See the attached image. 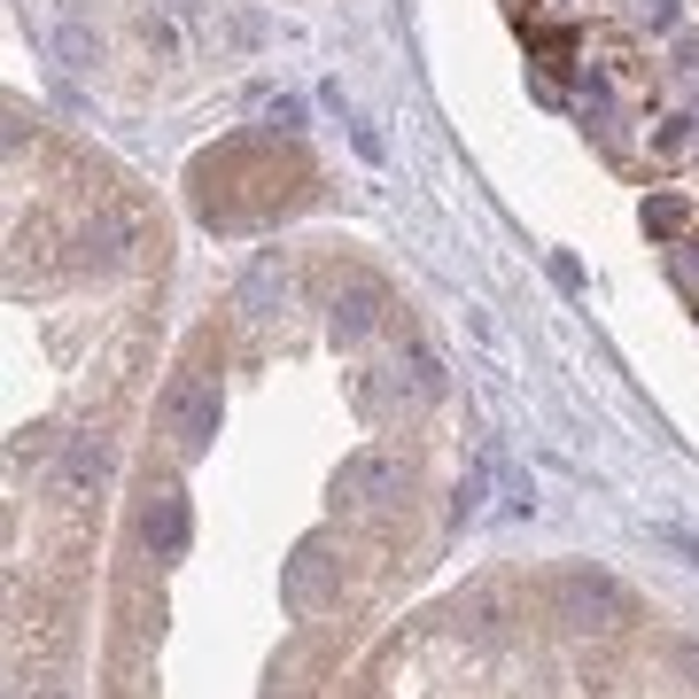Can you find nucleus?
<instances>
[{
	"label": "nucleus",
	"mask_w": 699,
	"mask_h": 699,
	"mask_svg": "<svg viewBox=\"0 0 699 699\" xmlns=\"http://www.w3.org/2000/svg\"><path fill=\"white\" fill-rule=\"evenodd\" d=\"M326 568H334V560H326V537H303V545H296V560L280 568V598H288V615H311V606L326 598Z\"/></svg>",
	"instance_id": "4"
},
{
	"label": "nucleus",
	"mask_w": 699,
	"mask_h": 699,
	"mask_svg": "<svg viewBox=\"0 0 699 699\" xmlns=\"http://www.w3.org/2000/svg\"><path fill=\"white\" fill-rule=\"evenodd\" d=\"M102 474H110V451L78 435V444L62 451V490H70V497H85V490H102Z\"/></svg>",
	"instance_id": "6"
},
{
	"label": "nucleus",
	"mask_w": 699,
	"mask_h": 699,
	"mask_svg": "<svg viewBox=\"0 0 699 699\" xmlns=\"http://www.w3.org/2000/svg\"><path fill=\"white\" fill-rule=\"evenodd\" d=\"M397 490H404V459H389V451H350L334 474V497H350V505H389Z\"/></svg>",
	"instance_id": "2"
},
{
	"label": "nucleus",
	"mask_w": 699,
	"mask_h": 699,
	"mask_svg": "<svg viewBox=\"0 0 699 699\" xmlns=\"http://www.w3.org/2000/svg\"><path fill=\"white\" fill-rule=\"evenodd\" d=\"M560 606H568L575 622H591V615H598V622H622V615H630V598L606 583V575H568V583H560Z\"/></svg>",
	"instance_id": "5"
},
{
	"label": "nucleus",
	"mask_w": 699,
	"mask_h": 699,
	"mask_svg": "<svg viewBox=\"0 0 699 699\" xmlns=\"http://www.w3.org/2000/svg\"><path fill=\"white\" fill-rule=\"evenodd\" d=\"M140 545H148L156 560H180V552L195 545V505H187V490H156V497L140 505Z\"/></svg>",
	"instance_id": "1"
},
{
	"label": "nucleus",
	"mask_w": 699,
	"mask_h": 699,
	"mask_svg": "<svg viewBox=\"0 0 699 699\" xmlns=\"http://www.w3.org/2000/svg\"><path fill=\"white\" fill-rule=\"evenodd\" d=\"M55 55H62L70 70H94V62H102V39H85V24L62 16V24H55Z\"/></svg>",
	"instance_id": "9"
},
{
	"label": "nucleus",
	"mask_w": 699,
	"mask_h": 699,
	"mask_svg": "<svg viewBox=\"0 0 699 699\" xmlns=\"http://www.w3.org/2000/svg\"><path fill=\"white\" fill-rule=\"evenodd\" d=\"M218 420H226V404H218V381H187L180 397H171V435H180V451H187V459H203V451H210Z\"/></svg>",
	"instance_id": "3"
},
{
	"label": "nucleus",
	"mask_w": 699,
	"mask_h": 699,
	"mask_svg": "<svg viewBox=\"0 0 699 699\" xmlns=\"http://www.w3.org/2000/svg\"><path fill=\"white\" fill-rule=\"evenodd\" d=\"M334 326H342V334H374V326H381V288H350V296H334Z\"/></svg>",
	"instance_id": "8"
},
{
	"label": "nucleus",
	"mask_w": 699,
	"mask_h": 699,
	"mask_svg": "<svg viewBox=\"0 0 699 699\" xmlns=\"http://www.w3.org/2000/svg\"><path fill=\"white\" fill-rule=\"evenodd\" d=\"M140 47H148L156 62H187V32H180V16L148 9V16H140Z\"/></svg>",
	"instance_id": "7"
},
{
	"label": "nucleus",
	"mask_w": 699,
	"mask_h": 699,
	"mask_svg": "<svg viewBox=\"0 0 699 699\" xmlns=\"http://www.w3.org/2000/svg\"><path fill=\"white\" fill-rule=\"evenodd\" d=\"M645 226H653V233H676V226H684V203H653Z\"/></svg>",
	"instance_id": "10"
}]
</instances>
